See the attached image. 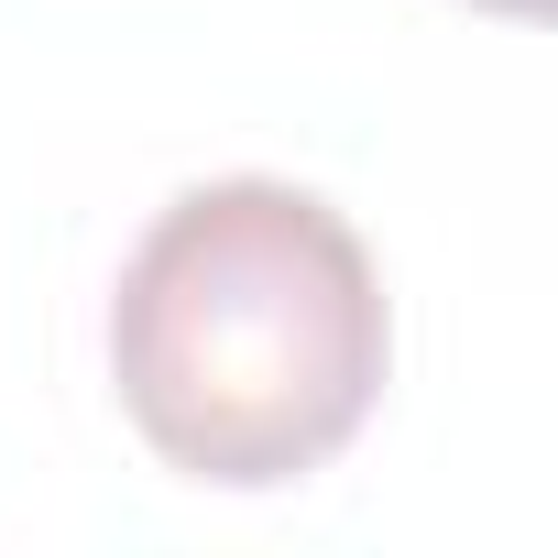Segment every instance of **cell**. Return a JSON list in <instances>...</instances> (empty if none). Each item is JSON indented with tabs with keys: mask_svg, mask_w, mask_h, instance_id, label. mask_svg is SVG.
Instances as JSON below:
<instances>
[{
	"mask_svg": "<svg viewBox=\"0 0 558 558\" xmlns=\"http://www.w3.org/2000/svg\"><path fill=\"white\" fill-rule=\"evenodd\" d=\"M384 362L395 318L362 230L286 175L186 186L110 296V384L143 449L219 493L329 471L362 438Z\"/></svg>",
	"mask_w": 558,
	"mask_h": 558,
	"instance_id": "6da1fadb",
	"label": "cell"
},
{
	"mask_svg": "<svg viewBox=\"0 0 558 558\" xmlns=\"http://www.w3.org/2000/svg\"><path fill=\"white\" fill-rule=\"evenodd\" d=\"M482 12H504V23H536V12H547V0H482Z\"/></svg>",
	"mask_w": 558,
	"mask_h": 558,
	"instance_id": "7a4b0ae2",
	"label": "cell"
}]
</instances>
